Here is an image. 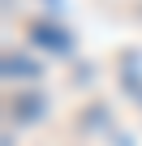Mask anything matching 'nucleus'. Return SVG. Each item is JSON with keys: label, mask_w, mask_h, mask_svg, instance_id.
I'll use <instances>...</instances> for the list:
<instances>
[{"label": "nucleus", "mask_w": 142, "mask_h": 146, "mask_svg": "<svg viewBox=\"0 0 142 146\" xmlns=\"http://www.w3.org/2000/svg\"><path fill=\"white\" fill-rule=\"evenodd\" d=\"M30 35H35L43 47H52V52H69V35H65V30H56V26L47 30V22H35V30H30Z\"/></svg>", "instance_id": "f257e3e1"}, {"label": "nucleus", "mask_w": 142, "mask_h": 146, "mask_svg": "<svg viewBox=\"0 0 142 146\" xmlns=\"http://www.w3.org/2000/svg\"><path fill=\"white\" fill-rule=\"evenodd\" d=\"M35 112H39V99H35V95L22 99V103H13V116H17V120H26V116H35Z\"/></svg>", "instance_id": "f03ea898"}, {"label": "nucleus", "mask_w": 142, "mask_h": 146, "mask_svg": "<svg viewBox=\"0 0 142 146\" xmlns=\"http://www.w3.org/2000/svg\"><path fill=\"white\" fill-rule=\"evenodd\" d=\"M9 64H5V73H26V78H35L39 73V64H17V56H5Z\"/></svg>", "instance_id": "7ed1b4c3"}]
</instances>
